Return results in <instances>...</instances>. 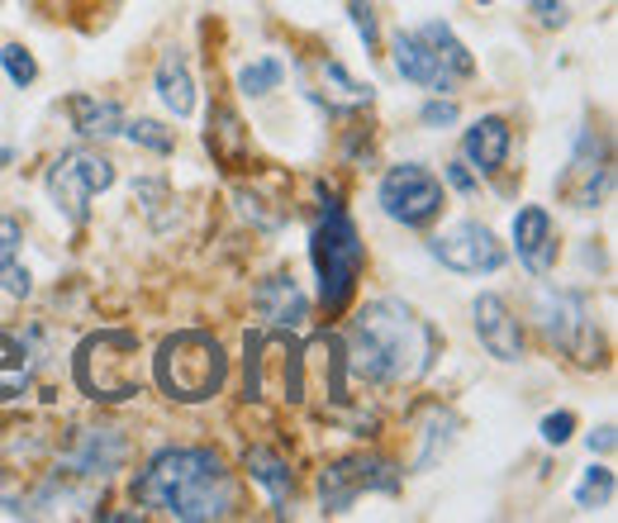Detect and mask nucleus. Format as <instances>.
Masks as SVG:
<instances>
[{
  "label": "nucleus",
  "instance_id": "obj_24",
  "mask_svg": "<svg viewBox=\"0 0 618 523\" xmlns=\"http://www.w3.org/2000/svg\"><path fill=\"white\" fill-rule=\"evenodd\" d=\"M419 38H424V44L438 52V62L447 72L457 76V82H462V76H471L476 72V58H471V48L462 44V38L452 34V24H443V20H433V24H424V29H419Z\"/></svg>",
  "mask_w": 618,
  "mask_h": 523
},
{
  "label": "nucleus",
  "instance_id": "obj_28",
  "mask_svg": "<svg viewBox=\"0 0 618 523\" xmlns=\"http://www.w3.org/2000/svg\"><path fill=\"white\" fill-rule=\"evenodd\" d=\"M0 68H5V76H10L15 86H29L34 76H38V62H34L20 44H5V48H0Z\"/></svg>",
  "mask_w": 618,
  "mask_h": 523
},
{
  "label": "nucleus",
  "instance_id": "obj_10",
  "mask_svg": "<svg viewBox=\"0 0 618 523\" xmlns=\"http://www.w3.org/2000/svg\"><path fill=\"white\" fill-rule=\"evenodd\" d=\"M557 191L567 195L575 209H599L614 191V157H609V143H604L599 129H581L575 138V153H571V167L567 177L557 181Z\"/></svg>",
  "mask_w": 618,
  "mask_h": 523
},
{
  "label": "nucleus",
  "instance_id": "obj_6",
  "mask_svg": "<svg viewBox=\"0 0 618 523\" xmlns=\"http://www.w3.org/2000/svg\"><path fill=\"white\" fill-rule=\"evenodd\" d=\"M114 177H120V172H114V162L105 153H96V148H72V153H62L58 162L48 167L44 186L52 195V205L68 215V224L82 229L86 219H90V200H96L100 191H110Z\"/></svg>",
  "mask_w": 618,
  "mask_h": 523
},
{
  "label": "nucleus",
  "instance_id": "obj_9",
  "mask_svg": "<svg viewBox=\"0 0 618 523\" xmlns=\"http://www.w3.org/2000/svg\"><path fill=\"white\" fill-rule=\"evenodd\" d=\"M537 314H543V329H547L552 343H557L561 352H571L581 366L604 362V348H599V333H595V314H590L581 291H543Z\"/></svg>",
  "mask_w": 618,
  "mask_h": 523
},
{
  "label": "nucleus",
  "instance_id": "obj_29",
  "mask_svg": "<svg viewBox=\"0 0 618 523\" xmlns=\"http://www.w3.org/2000/svg\"><path fill=\"white\" fill-rule=\"evenodd\" d=\"M348 15H352V24H358V34H362L366 52H380V24H376V10L366 5V0H348Z\"/></svg>",
  "mask_w": 618,
  "mask_h": 523
},
{
  "label": "nucleus",
  "instance_id": "obj_34",
  "mask_svg": "<svg viewBox=\"0 0 618 523\" xmlns=\"http://www.w3.org/2000/svg\"><path fill=\"white\" fill-rule=\"evenodd\" d=\"M447 181H452V186L462 191V195H476V186H481L476 172H471L466 162H447Z\"/></svg>",
  "mask_w": 618,
  "mask_h": 523
},
{
  "label": "nucleus",
  "instance_id": "obj_30",
  "mask_svg": "<svg viewBox=\"0 0 618 523\" xmlns=\"http://www.w3.org/2000/svg\"><path fill=\"white\" fill-rule=\"evenodd\" d=\"M324 82H334L338 90H343V96L348 100H372V86H362V82H352V76H348V68H343V62H338V58H324Z\"/></svg>",
  "mask_w": 618,
  "mask_h": 523
},
{
  "label": "nucleus",
  "instance_id": "obj_22",
  "mask_svg": "<svg viewBox=\"0 0 618 523\" xmlns=\"http://www.w3.org/2000/svg\"><path fill=\"white\" fill-rule=\"evenodd\" d=\"M20 243H24L20 219L0 215V291L15 295V300H29V295H34V277H29V271H24L20 262H15Z\"/></svg>",
  "mask_w": 618,
  "mask_h": 523
},
{
  "label": "nucleus",
  "instance_id": "obj_3",
  "mask_svg": "<svg viewBox=\"0 0 618 523\" xmlns=\"http://www.w3.org/2000/svg\"><path fill=\"white\" fill-rule=\"evenodd\" d=\"M310 262H314V277H319V305L328 314H343L366 267V243L358 224H352V215L334 195H328V205H319V215L310 224Z\"/></svg>",
  "mask_w": 618,
  "mask_h": 523
},
{
  "label": "nucleus",
  "instance_id": "obj_5",
  "mask_svg": "<svg viewBox=\"0 0 618 523\" xmlns=\"http://www.w3.org/2000/svg\"><path fill=\"white\" fill-rule=\"evenodd\" d=\"M76 386H82L86 400H134L148 386V372H143V352L138 338L124 329H105L90 333L82 348H76V366H72Z\"/></svg>",
  "mask_w": 618,
  "mask_h": 523
},
{
  "label": "nucleus",
  "instance_id": "obj_21",
  "mask_svg": "<svg viewBox=\"0 0 618 523\" xmlns=\"http://www.w3.org/2000/svg\"><path fill=\"white\" fill-rule=\"evenodd\" d=\"M68 114H72V129L82 138H114L124 129V114L114 100H96V96H72L68 100Z\"/></svg>",
  "mask_w": 618,
  "mask_h": 523
},
{
  "label": "nucleus",
  "instance_id": "obj_14",
  "mask_svg": "<svg viewBox=\"0 0 618 523\" xmlns=\"http://www.w3.org/2000/svg\"><path fill=\"white\" fill-rule=\"evenodd\" d=\"M514 253L533 277H547L557 267V229H552L547 205H523L514 215Z\"/></svg>",
  "mask_w": 618,
  "mask_h": 523
},
{
  "label": "nucleus",
  "instance_id": "obj_35",
  "mask_svg": "<svg viewBox=\"0 0 618 523\" xmlns=\"http://www.w3.org/2000/svg\"><path fill=\"white\" fill-rule=\"evenodd\" d=\"M614 424H604V428H595V434H590V452H614Z\"/></svg>",
  "mask_w": 618,
  "mask_h": 523
},
{
  "label": "nucleus",
  "instance_id": "obj_11",
  "mask_svg": "<svg viewBox=\"0 0 618 523\" xmlns=\"http://www.w3.org/2000/svg\"><path fill=\"white\" fill-rule=\"evenodd\" d=\"M428 253L438 257L447 271H457V277H490V271L505 267V243L485 224H476V219L438 233V239L428 243Z\"/></svg>",
  "mask_w": 618,
  "mask_h": 523
},
{
  "label": "nucleus",
  "instance_id": "obj_15",
  "mask_svg": "<svg viewBox=\"0 0 618 523\" xmlns=\"http://www.w3.org/2000/svg\"><path fill=\"white\" fill-rule=\"evenodd\" d=\"M253 305H257L262 319H267V329H281V333H300L305 329V319H310V300H305V291H300V281L286 277V271L257 285Z\"/></svg>",
  "mask_w": 618,
  "mask_h": 523
},
{
  "label": "nucleus",
  "instance_id": "obj_7",
  "mask_svg": "<svg viewBox=\"0 0 618 523\" xmlns=\"http://www.w3.org/2000/svg\"><path fill=\"white\" fill-rule=\"evenodd\" d=\"M386 219H396L404 229H428L433 219L443 215V181L419 162H400L380 177V191H376Z\"/></svg>",
  "mask_w": 618,
  "mask_h": 523
},
{
  "label": "nucleus",
  "instance_id": "obj_13",
  "mask_svg": "<svg viewBox=\"0 0 618 523\" xmlns=\"http://www.w3.org/2000/svg\"><path fill=\"white\" fill-rule=\"evenodd\" d=\"M471 319H476L481 348L490 352L495 362H519L523 357V333H519V319L505 305V295H495V291L476 295L471 300Z\"/></svg>",
  "mask_w": 618,
  "mask_h": 523
},
{
  "label": "nucleus",
  "instance_id": "obj_31",
  "mask_svg": "<svg viewBox=\"0 0 618 523\" xmlns=\"http://www.w3.org/2000/svg\"><path fill=\"white\" fill-rule=\"evenodd\" d=\"M537 434H543V442H552V448H561V442H571V434H575V414L571 410L547 414L543 424H537Z\"/></svg>",
  "mask_w": 618,
  "mask_h": 523
},
{
  "label": "nucleus",
  "instance_id": "obj_8",
  "mask_svg": "<svg viewBox=\"0 0 618 523\" xmlns=\"http://www.w3.org/2000/svg\"><path fill=\"white\" fill-rule=\"evenodd\" d=\"M376 490V495H396L400 490V471L380 457H366V452H352V457H338L319 471V504L324 514H348L358 504V495Z\"/></svg>",
  "mask_w": 618,
  "mask_h": 523
},
{
  "label": "nucleus",
  "instance_id": "obj_19",
  "mask_svg": "<svg viewBox=\"0 0 618 523\" xmlns=\"http://www.w3.org/2000/svg\"><path fill=\"white\" fill-rule=\"evenodd\" d=\"M157 96H162V105L177 114V120H186L195 110V76L186 68V52L181 48L162 52V62H157Z\"/></svg>",
  "mask_w": 618,
  "mask_h": 523
},
{
  "label": "nucleus",
  "instance_id": "obj_23",
  "mask_svg": "<svg viewBox=\"0 0 618 523\" xmlns=\"http://www.w3.org/2000/svg\"><path fill=\"white\" fill-rule=\"evenodd\" d=\"M29 376H34L29 348H24L15 333H0V404L20 400L24 390H29Z\"/></svg>",
  "mask_w": 618,
  "mask_h": 523
},
{
  "label": "nucleus",
  "instance_id": "obj_37",
  "mask_svg": "<svg viewBox=\"0 0 618 523\" xmlns=\"http://www.w3.org/2000/svg\"><path fill=\"white\" fill-rule=\"evenodd\" d=\"M481 5H490V0H481Z\"/></svg>",
  "mask_w": 618,
  "mask_h": 523
},
{
  "label": "nucleus",
  "instance_id": "obj_25",
  "mask_svg": "<svg viewBox=\"0 0 618 523\" xmlns=\"http://www.w3.org/2000/svg\"><path fill=\"white\" fill-rule=\"evenodd\" d=\"M281 82H286V62L281 58H257V62H247V68L239 72V90H243L247 100H253V96H271Z\"/></svg>",
  "mask_w": 618,
  "mask_h": 523
},
{
  "label": "nucleus",
  "instance_id": "obj_32",
  "mask_svg": "<svg viewBox=\"0 0 618 523\" xmlns=\"http://www.w3.org/2000/svg\"><path fill=\"white\" fill-rule=\"evenodd\" d=\"M419 120L428 129H452L457 124V100H428L424 110H419Z\"/></svg>",
  "mask_w": 618,
  "mask_h": 523
},
{
  "label": "nucleus",
  "instance_id": "obj_2",
  "mask_svg": "<svg viewBox=\"0 0 618 523\" xmlns=\"http://www.w3.org/2000/svg\"><path fill=\"white\" fill-rule=\"evenodd\" d=\"M134 500L181 523L233 514V476L215 448H162L134 476Z\"/></svg>",
  "mask_w": 618,
  "mask_h": 523
},
{
  "label": "nucleus",
  "instance_id": "obj_33",
  "mask_svg": "<svg viewBox=\"0 0 618 523\" xmlns=\"http://www.w3.org/2000/svg\"><path fill=\"white\" fill-rule=\"evenodd\" d=\"M529 5H533L537 24H547V29H561V24H567V5H561V0H529Z\"/></svg>",
  "mask_w": 618,
  "mask_h": 523
},
{
  "label": "nucleus",
  "instance_id": "obj_4",
  "mask_svg": "<svg viewBox=\"0 0 618 523\" xmlns=\"http://www.w3.org/2000/svg\"><path fill=\"white\" fill-rule=\"evenodd\" d=\"M153 381L167 400L201 404L209 396H219L223 381H229V357H223L219 338H209L201 329L172 333L153 357Z\"/></svg>",
  "mask_w": 618,
  "mask_h": 523
},
{
  "label": "nucleus",
  "instance_id": "obj_12",
  "mask_svg": "<svg viewBox=\"0 0 618 523\" xmlns=\"http://www.w3.org/2000/svg\"><path fill=\"white\" fill-rule=\"evenodd\" d=\"M124 462H129V442L120 428H76L58 471H68L72 481H110Z\"/></svg>",
  "mask_w": 618,
  "mask_h": 523
},
{
  "label": "nucleus",
  "instance_id": "obj_16",
  "mask_svg": "<svg viewBox=\"0 0 618 523\" xmlns=\"http://www.w3.org/2000/svg\"><path fill=\"white\" fill-rule=\"evenodd\" d=\"M509 143H514V129H509V120L485 114V120H476L462 134V157H466V167H476L481 177H495L499 167H505V157H509Z\"/></svg>",
  "mask_w": 618,
  "mask_h": 523
},
{
  "label": "nucleus",
  "instance_id": "obj_26",
  "mask_svg": "<svg viewBox=\"0 0 618 523\" xmlns=\"http://www.w3.org/2000/svg\"><path fill=\"white\" fill-rule=\"evenodd\" d=\"M614 490H618L614 471L609 466H590L585 481L575 486V504H581V509H609L614 504Z\"/></svg>",
  "mask_w": 618,
  "mask_h": 523
},
{
  "label": "nucleus",
  "instance_id": "obj_17",
  "mask_svg": "<svg viewBox=\"0 0 618 523\" xmlns=\"http://www.w3.org/2000/svg\"><path fill=\"white\" fill-rule=\"evenodd\" d=\"M396 72L404 76V82H414V86H428V90H452L457 86V76L438 62V52H433L419 34H396Z\"/></svg>",
  "mask_w": 618,
  "mask_h": 523
},
{
  "label": "nucleus",
  "instance_id": "obj_27",
  "mask_svg": "<svg viewBox=\"0 0 618 523\" xmlns=\"http://www.w3.org/2000/svg\"><path fill=\"white\" fill-rule=\"evenodd\" d=\"M120 134H129L138 143V148H148L157 157H167V153H177V134L167 124H157V120H134V124H124Z\"/></svg>",
  "mask_w": 618,
  "mask_h": 523
},
{
  "label": "nucleus",
  "instance_id": "obj_20",
  "mask_svg": "<svg viewBox=\"0 0 618 523\" xmlns=\"http://www.w3.org/2000/svg\"><path fill=\"white\" fill-rule=\"evenodd\" d=\"M243 466H247V476H253L257 486H267L271 504L286 514V500L295 495V471H291V462H286L281 452H271V448H247Z\"/></svg>",
  "mask_w": 618,
  "mask_h": 523
},
{
  "label": "nucleus",
  "instance_id": "obj_1",
  "mask_svg": "<svg viewBox=\"0 0 618 523\" xmlns=\"http://www.w3.org/2000/svg\"><path fill=\"white\" fill-rule=\"evenodd\" d=\"M438 357V333L404 300H372L348 329L343 372L372 386H414Z\"/></svg>",
  "mask_w": 618,
  "mask_h": 523
},
{
  "label": "nucleus",
  "instance_id": "obj_18",
  "mask_svg": "<svg viewBox=\"0 0 618 523\" xmlns=\"http://www.w3.org/2000/svg\"><path fill=\"white\" fill-rule=\"evenodd\" d=\"M209 153L223 162V172H243L247 167V129L239 120V110L233 105H209Z\"/></svg>",
  "mask_w": 618,
  "mask_h": 523
},
{
  "label": "nucleus",
  "instance_id": "obj_36",
  "mask_svg": "<svg viewBox=\"0 0 618 523\" xmlns=\"http://www.w3.org/2000/svg\"><path fill=\"white\" fill-rule=\"evenodd\" d=\"M10 157H15V153H10V148H0V172H5V167H10Z\"/></svg>",
  "mask_w": 618,
  "mask_h": 523
}]
</instances>
